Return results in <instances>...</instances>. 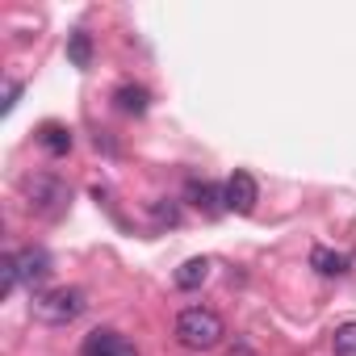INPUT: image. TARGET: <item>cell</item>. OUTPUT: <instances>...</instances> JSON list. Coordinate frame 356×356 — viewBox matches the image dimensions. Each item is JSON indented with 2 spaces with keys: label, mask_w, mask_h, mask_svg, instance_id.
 <instances>
[{
  "label": "cell",
  "mask_w": 356,
  "mask_h": 356,
  "mask_svg": "<svg viewBox=\"0 0 356 356\" xmlns=\"http://www.w3.org/2000/svg\"><path fill=\"white\" fill-rule=\"evenodd\" d=\"M113 105H118L122 113H130V118H143V113L151 109V92H147L143 84H122V88L113 92Z\"/></svg>",
  "instance_id": "9c48e42d"
},
{
  "label": "cell",
  "mask_w": 356,
  "mask_h": 356,
  "mask_svg": "<svg viewBox=\"0 0 356 356\" xmlns=\"http://www.w3.org/2000/svg\"><path fill=\"white\" fill-rule=\"evenodd\" d=\"M172 331H176V343L189 348V352H206V348H214L227 335L222 318L210 306H185L181 314H176V327Z\"/></svg>",
  "instance_id": "6da1fadb"
},
{
  "label": "cell",
  "mask_w": 356,
  "mask_h": 356,
  "mask_svg": "<svg viewBox=\"0 0 356 356\" xmlns=\"http://www.w3.org/2000/svg\"><path fill=\"white\" fill-rule=\"evenodd\" d=\"M331 348L335 356H356V323H339L331 335Z\"/></svg>",
  "instance_id": "5bb4252c"
},
{
  "label": "cell",
  "mask_w": 356,
  "mask_h": 356,
  "mask_svg": "<svg viewBox=\"0 0 356 356\" xmlns=\"http://www.w3.org/2000/svg\"><path fill=\"white\" fill-rule=\"evenodd\" d=\"M231 356H256V352H252L248 343H239V348H231Z\"/></svg>",
  "instance_id": "2e32d148"
},
{
  "label": "cell",
  "mask_w": 356,
  "mask_h": 356,
  "mask_svg": "<svg viewBox=\"0 0 356 356\" xmlns=\"http://www.w3.org/2000/svg\"><path fill=\"white\" fill-rule=\"evenodd\" d=\"M80 356H138L130 339H122L118 331H92L84 339V352Z\"/></svg>",
  "instance_id": "52a82bcc"
},
{
  "label": "cell",
  "mask_w": 356,
  "mask_h": 356,
  "mask_svg": "<svg viewBox=\"0 0 356 356\" xmlns=\"http://www.w3.org/2000/svg\"><path fill=\"white\" fill-rule=\"evenodd\" d=\"M51 277V252L47 248H26L17 252V281L22 285H42Z\"/></svg>",
  "instance_id": "5b68a950"
},
{
  "label": "cell",
  "mask_w": 356,
  "mask_h": 356,
  "mask_svg": "<svg viewBox=\"0 0 356 356\" xmlns=\"http://www.w3.org/2000/svg\"><path fill=\"white\" fill-rule=\"evenodd\" d=\"M34 138H38V147H42V151H47V155H55V159H59V155H67V151H72V130H67V126H63V122H42V126H38V134H34Z\"/></svg>",
  "instance_id": "ba28073f"
},
{
  "label": "cell",
  "mask_w": 356,
  "mask_h": 356,
  "mask_svg": "<svg viewBox=\"0 0 356 356\" xmlns=\"http://www.w3.org/2000/svg\"><path fill=\"white\" fill-rule=\"evenodd\" d=\"M206 277H210V260L193 256V260H185L181 268H176V289H202Z\"/></svg>",
  "instance_id": "30bf717a"
},
{
  "label": "cell",
  "mask_w": 356,
  "mask_h": 356,
  "mask_svg": "<svg viewBox=\"0 0 356 356\" xmlns=\"http://www.w3.org/2000/svg\"><path fill=\"white\" fill-rule=\"evenodd\" d=\"M222 189H227V210H231V214H243V218H248V214L256 210V202H260V185H256V176H252V172H243V168H239V172H231V181H227Z\"/></svg>",
  "instance_id": "277c9868"
},
{
  "label": "cell",
  "mask_w": 356,
  "mask_h": 356,
  "mask_svg": "<svg viewBox=\"0 0 356 356\" xmlns=\"http://www.w3.org/2000/svg\"><path fill=\"white\" fill-rule=\"evenodd\" d=\"M26 202H30V210L34 214H42V218H59L63 210H67V202H72V189L59 181V176H34V181H26Z\"/></svg>",
  "instance_id": "3957f363"
},
{
  "label": "cell",
  "mask_w": 356,
  "mask_h": 356,
  "mask_svg": "<svg viewBox=\"0 0 356 356\" xmlns=\"http://www.w3.org/2000/svg\"><path fill=\"white\" fill-rule=\"evenodd\" d=\"M17 97H22V84H17V80H9V84H5V105H0V113H5V118L17 109Z\"/></svg>",
  "instance_id": "9a60e30c"
},
{
  "label": "cell",
  "mask_w": 356,
  "mask_h": 356,
  "mask_svg": "<svg viewBox=\"0 0 356 356\" xmlns=\"http://www.w3.org/2000/svg\"><path fill=\"white\" fill-rule=\"evenodd\" d=\"M17 285H22L17 281V252H5L0 256V298H9Z\"/></svg>",
  "instance_id": "4fadbf2b"
},
{
  "label": "cell",
  "mask_w": 356,
  "mask_h": 356,
  "mask_svg": "<svg viewBox=\"0 0 356 356\" xmlns=\"http://www.w3.org/2000/svg\"><path fill=\"white\" fill-rule=\"evenodd\" d=\"M67 63L80 67V72L92 67V38H88L84 30H72V34H67Z\"/></svg>",
  "instance_id": "8fae6325"
},
{
  "label": "cell",
  "mask_w": 356,
  "mask_h": 356,
  "mask_svg": "<svg viewBox=\"0 0 356 356\" xmlns=\"http://www.w3.org/2000/svg\"><path fill=\"white\" fill-rule=\"evenodd\" d=\"M84 289H47V293H38L34 298V314L42 318V323H51V327H63V323H72V318H80L84 314Z\"/></svg>",
  "instance_id": "7a4b0ae2"
},
{
  "label": "cell",
  "mask_w": 356,
  "mask_h": 356,
  "mask_svg": "<svg viewBox=\"0 0 356 356\" xmlns=\"http://www.w3.org/2000/svg\"><path fill=\"white\" fill-rule=\"evenodd\" d=\"M310 264H314V273H323V277H343V273H348V256H343V252H331V248H314V252H310Z\"/></svg>",
  "instance_id": "7c38bea8"
},
{
  "label": "cell",
  "mask_w": 356,
  "mask_h": 356,
  "mask_svg": "<svg viewBox=\"0 0 356 356\" xmlns=\"http://www.w3.org/2000/svg\"><path fill=\"white\" fill-rule=\"evenodd\" d=\"M189 206L202 210L206 218H218L227 210V189L222 185H210V181H193L189 185Z\"/></svg>",
  "instance_id": "8992f818"
}]
</instances>
